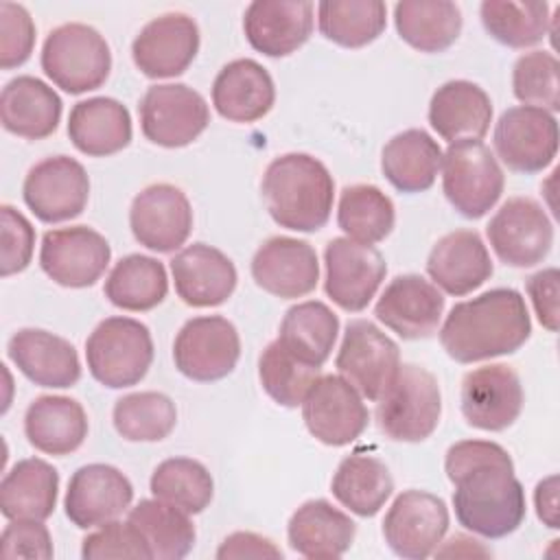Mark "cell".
<instances>
[{
    "label": "cell",
    "instance_id": "6da1fadb",
    "mask_svg": "<svg viewBox=\"0 0 560 560\" xmlns=\"http://www.w3.org/2000/svg\"><path fill=\"white\" fill-rule=\"evenodd\" d=\"M444 470L455 486L453 508L464 529L483 538H503L525 521V490L501 444L488 440L455 442L446 451Z\"/></svg>",
    "mask_w": 560,
    "mask_h": 560
},
{
    "label": "cell",
    "instance_id": "7a4b0ae2",
    "mask_svg": "<svg viewBox=\"0 0 560 560\" xmlns=\"http://www.w3.org/2000/svg\"><path fill=\"white\" fill-rule=\"evenodd\" d=\"M529 335L525 298L516 289L499 287L457 302L440 328V343L457 363H477L516 352Z\"/></svg>",
    "mask_w": 560,
    "mask_h": 560
},
{
    "label": "cell",
    "instance_id": "3957f363",
    "mask_svg": "<svg viewBox=\"0 0 560 560\" xmlns=\"http://www.w3.org/2000/svg\"><path fill=\"white\" fill-rule=\"evenodd\" d=\"M260 192L271 219L293 232H317L330 219L335 182L308 153H284L265 168Z\"/></svg>",
    "mask_w": 560,
    "mask_h": 560
},
{
    "label": "cell",
    "instance_id": "277c9868",
    "mask_svg": "<svg viewBox=\"0 0 560 560\" xmlns=\"http://www.w3.org/2000/svg\"><path fill=\"white\" fill-rule=\"evenodd\" d=\"M442 416L438 378L422 365L400 363L387 389L376 400V424L394 442L427 440Z\"/></svg>",
    "mask_w": 560,
    "mask_h": 560
},
{
    "label": "cell",
    "instance_id": "5b68a950",
    "mask_svg": "<svg viewBox=\"0 0 560 560\" xmlns=\"http://www.w3.org/2000/svg\"><path fill=\"white\" fill-rule=\"evenodd\" d=\"M42 70L63 92L83 94L107 81L112 50L94 26L68 22L52 28L44 39Z\"/></svg>",
    "mask_w": 560,
    "mask_h": 560
},
{
    "label": "cell",
    "instance_id": "8992f818",
    "mask_svg": "<svg viewBox=\"0 0 560 560\" xmlns=\"http://www.w3.org/2000/svg\"><path fill=\"white\" fill-rule=\"evenodd\" d=\"M90 374L109 389L140 383L153 363L149 328L133 317L103 319L85 341Z\"/></svg>",
    "mask_w": 560,
    "mask_h": 560
},
{
    "label": "cell",
    "instance_id": "52a82bcc",
    "mask_svg": "<svg viewBox=\"0 0 560 560\" xmlns=\"http://www.w3.org/2000/svg\"><path fill=\"white\" fill-rule=\"evenodd\" d=\"M440 168L444 197L466 219H481L503 195V171L481 140L451 142Z\"/></svg>",
    "mask_w": 560,
    "mask_h": 560
},
{
    "label": "cell",
    "instance_id": "ba28073f",
    "mask_svg": "<svg viewBox=\"0 0 560 560\" xmlns=\"http://www.w3.org/2000/svg\"><path fill=\"white\" fill-rule=\"evenodd\" d=\"M140 127L149 142L179 149L195 142L210 122L206 98L184 83L151 85L140 105Z\"/></svg>",
    "mask_w": 560,
    "mask_h": 560
},
{
    "label": "cell",
    "instance_id": "9c48e42d",
    "mask_svg": "<svg viewBox=\"0 0 560 560\" xmlns=\"http://www.w3.org/2000/svg\"><path fill=\"white\" fill-rule=\"evenodd\" d=\"M241 337L236 326L221 315L188 319L175 341V368L190 381L212 383L225 378L238 363Z\"/></svg>",
    "mask_w": 560,
    "mask_h": 560
},
{
    "label": "cell",
    "instance_id": "30bf717a",
    "mask_svg": "<svg viewBox=\"0 0 560 560\" xmlns=\"http://www.w3.org/2000/svg\"><path fill=\"white\" fill-rule=\"evenodd\" d=\"M486 236L501 262L525 269L551 252L553 223L536 199L512 197L488 221Z\"/></svg>",
    "mask_w": 560,
    "mask_h": 560
},
{
    "label": "cell",
    "instance_id": "8fae6325",
    "mask_svg": "<svg viewBox=\"0 0 560 560\" xmlns=\"http://www.w3.org/2000/svg\"><path fill=\"white\" fill-rule=\"evenodd\" d=\"M335 365L363 398L378 400L400 368L398 343L370 319H352L346 326Z\"/></svg>",
    "mask_w": 560,
    "mask_h": 560
},
{
    "label": "cell",
    "instance_id": "7c38bea8",
    "mask_svg": "<svg viewBox=\"0 0 560 560\" xmlns=\"http://www.w3.org/2000/svg\"><path fill=\"white\" fill-rule=\"evenodd\" d=\"M497 158L514 173H540L558 153V120L551 112L529 105L505 109L492 133Z\"/></svg>",
    "mask_w": 560,
    "mask_h": 560
},
{
    "label": "cell",
    "instance_id": "4fadbf2b",
    "mask_svg": "<svg viewBox=\"0 0 560 560\" xmlns=\"http://www.w3.org/2000/svg\"><path fill=\"white\" fill-rule=\"evenodd\" d=\"M22 197L39 221H70L88 206L90 177L74 158L50 155L31 166L22 184Z\"/></svg>",
    "mask_w": 560,
    "mask_h": 560
},
{
    "label": "cell",
    "instance_id": "5bb4252c",
    "mask_svg": "<svg viewBox=\"0 0 560 560\" xmlns=\"http://www.w3.org/2000/svg\"><path fill=\"white\" fill-rule=\"evenodd\" d=\"M324 289L326 295L343 311H363L385 280L387 265L374 245L337 236L324 249Z\"/></svg>",
    "mask_w": 560,
    "mask_h": 560
},
{
    "label": "cell",
    "instance_id": "9a60e30c",
    "mask_svg": "<svg viewBox=\"0 0 560 560\" xmlns=\"http://www.w3.org/2000/svg\"><path fill=\"white\" fill-rule=\"evenodd\" d=\"M308 433L326 446H346L368 427L370 413L361 394L341 376H319L302 400Z\"/></svg>",
    "mask_w": 560,
    "mask_h": 560
},
{
    "label": "cell",
    "instance_id": "2e32d148",
    "mask_svg": "<svg viewBox=\"0 0 560 560\" xmlns=\"http://www.w3.org/2000/svg\"><path fill=\"white\" fill-rule=\"evenodd\" d=\"M446 529V503L424 490L400 492L383 518L387 547L407 560L429 558L440 547Z\"/></svg>",
    "mask_w": 560,
    "mask_h": 560
},
{
    "label": "cell",
    "instance_id": "e0dca14e",
    "mask_svg": "<svg viewBox=\"0 0 560 560\" xmlns=\"http://www.w3.org/2000/svg\"><path fill=\"white\" fill-rule=\"evenodd\" d=\"M109 258L107 238L88 225L57 228L42 236L39 265L50 280L68 289L92 287L105 273Z\"/></svg>",
    "mask_w": 560,
    "mask_h": 560
},
{
    "label": "cell",
    "instance_id": "ac0fdd59",
    "mask_svg": "<svg viewBox=\"0 0 560 560\" xmlns=\"http://www.w3.org/2000/svg\"><path fill=\"white\" fill-rule=\"evenodd\" d=\"M199 26L179 11L147 22L131 44L136 68L149 79H171L188 70L199 52Z\"/></svg>",
    "mask_w": 560,
    "mask_h": 560
},
{
    "label": "cell",
    "instance_id": "d6986e66",
    "mask_svg": "<svg viewBox=\"0 0 560 560\" xmlns=\"http://www.w3.org/2000/svg\"><path fill=\"white\" fill-rule=\"evenodd\" d=\"M133 238L160 254L179 249L192 230V208L182 188L173 184H151L142 188L129 208Z\"/></svg>",
    "mask_w": 560,
    "mask_h": 560
},
{
    "label": "cell",
    "instance_id": "ffe728a7",
    "mask_svg": "<svg viewBox=\"0 0 560 560\" xmlns=\"http://www.w3.org/2000/svg\"><path fill=\"white\" fill-rule=\"evenodd\" d=\"M523 400L521 378L505 363L475 368L462 378V416L475 429L503 431L512 427L521 416Z\"/></svg>",
    "mask_w": 560,
    "mask_h": 560
},
{
    "label": "cell",
    "instance_id": "44dd1931",
    "mask_svg": "<svg viewBox=\"0 0 560 560\" xmlns=\"http://www.w3.org/2000/svg\"><path fill=\"white\" fill-rule=\"evenodd\" d=\"M133 499L131 481L109 464H88L72 472L63 499L66 516L81 529L116 521Z\"/></svg>",
    "mask_w": 560,
    "mask_h": 560
},
{
    "label": "cell",
    "instance_id": "7402d4cb",
    "mask_svg": "<svg viewBox=\"0 0 560 560\" xmlns=\"http://www.w3.org/2000/svg\"><path fill=\"white\" fill-rule=\"evenodd\" d=\"M444 313V295L418 273L396 276L381 293L374 315L402 339L431 337Z\"/></svg>",
    "mask_w": 560,
    "mask_h": 560
},
{
    "label": "cell",
    "instance_id": "603a6c76",
    "mask_svg": "<svg viewBox=\"0 0 560 560\" xmlns=\"http://www.w3.org/2000/svg\"><path fill=\"white\" fill-rule=\"evenodd\" d=\"M252 278L262 291L282 300L308 295L319 282L317 254L306 241L271 236L252 258Z\"/></svg>",
    "mask_w": 560,
    "mask_h": 560
},
{
    "label": "cell",
    "instance_id": "cb8c5ba5",
    "mask_svg": "<svg viewBox=\"0 0 560 560\" xmlns=\"http://www.w3.org/2000/svg\"><path fill=\"white\" fill-rule=\"evenodd\" d=\"M313 11L306 0H254L243 13L245 39L267 57H287L311 37Z\"/></svg>",
    "mask_w": 560,
    "mask_h": 560
},
{
    "label": "cell",
    "instance_id": "d4e9b609",
    "mask_svg": "<svg viewBox=\"0 0 560 560\" xmlns=\"http://www.w3.org/2000/svg\"><path fill=\"white\" fill-rule=\"evenodd\" d=\"M175 291L184 304L195 308L219 306L236 289V267L217 247L192 243L171 260Z\"/></svg>",
    "mask_w": 560,
    "mask_h": 560
},
{
    "label": "cell",
    "instance_id": "484cf974",
    "mask_svg": "<svg viewBox=\"0 0 560 560\" xmlns=\"http://www.w3.org/2000/svg\"><path fill=\"white\" fill-rule=\"evenodd\" d=\"M15 368L39 387H72L81 378V363L74 346L42 328H20L7 343Z\"/></svg>",
    "mask_w": 560,
    "mask_h": 560
},
{
    "label": "cell",
    "instance_id": "4316f807",
    "mask_svg": "<svg viewBox=\"0 0 560 560\" xmlns=\"http://www.w3.org/2000/svg\"><path fill=\"white\" fill-rule=\"evenodd\" d=\"M427 273L444 293L459 298L492 276V258L475 230H455L431 247Z\"/></svg>",
    "mask_w": 560,
    "mask_h": 560
},
{
    "label": "cell",
    "instance_id": "83f0119b",
    "mask_svg": "<svg viewBox=\"0 0 560 560\" xmlns=\"http://www.w3.org/2000/svg\"><path fill=\"white\" fill-rule=\"evenodd\" d=\"M273 101V79L254 59H234L214 77L212 105L230 122H256L271 112Z\"/></svg>",
    "mask_w": 560,
    "mask_h": 560
},
{
    "label": "cell",
    "instance_id": "f1b7e54d",
    "mask_svg": "<svg viewBox=\"0 0 560 560\" xmlns=\"http://www.w3.org/2000/svg\"><path fill=\"white\" fill-rule=\"evenodd\" d=\"M429 122L448 144L481 140L492 122V101L486 90L472 81H446L431 96Z\"/></svg>",
    "mask_w": 560,
    "mask_h": 560
},
{
    "label": "cell",
    "instance_id": "f546056e",
    "mask_svg": "<svg viewBox=\"0 0 560 560\" xmlns=\"http://www.w3.org/2000/svg\"><path fill=\"white\" fill-rule=\"evenodd\" d=\"M289 545L304 558H339L357 536L354 521L326 499L304 501L289 518Z\"/></svg>",
    "mask_w": 560,
    "mask_h": 560
},
{
    "label": "cell",
    "instance_id": "4dcf8cb0",
    "mask_svg": "<svg viewBox=\"0 0 560 560\" xmlns=\"http://www.w3.org/2000/svg\"><path fill=\"white\" fill-rule=\"evenodd\" d=\"M2 127L26 140H42L57 131L61 120V98L42 79L20 74L0 94Z\"/></svg>",
    "mask_w": 560,
    "mask_h": 560
},
{
    "label": "cell",
    "instance_id": "1f68e13d",
    "mask_svg": "<svg viewBox=\"0 0 560 560\" xmlns=\"http://www.w3.org/2000/svg\"><path fill=\"white\" fill-rule=\"evenodd\" d=\"M129 109L109 96H92L79 101L68 116V138L90 155L105 158L122 151L131 142Z\"/></svg>",
    "mask_w": 560,
    "mask_h": 560
},
{
    "label": "cell",
    "instance_id": "d6a6232c",
    "mask_svg": "<svg viewBox=\"0 0 560 560\" xmlns=\"http://www.w3.org/2000/svg\"><path fill=\"white\" fill-rule=\"evenodd\" d=\"M24 433L46 455H70L88 438V416L70 396H37L26 407Z\"/></svg>",
    "mask_w": 560,
    "mask_h": 560
},
{
    "label": "cell",
    "instance_id": "836d02e7",
    "mask_svg": "<svg viewBox=\"0 0 560 560\" xmlns=\"http://www.w3.org/2000/svg\"><path fill=\"white\" fill-rule=\"evenodd\" d=\"M59 472L52 464L28 457L4 472L0 483V512L9 521H46L57 505Z\"/></svg>",
    "mask_w": 560,
    "mask_h": 560
},
{
    "label": "cell",
    "instance_id": "e575fe53",
    "mask_svg": "<svg viewBox=\"0 0 560 560\" xmlns=\"http://www.w3.org/2000/svg\"><path fill=\"white\" fill-rule=\"evenodd\" d=\"M440 166L442 149L424 129H405L383 147L381 171L400 192L429 190Z\"/></svg>",
    "mask_w": 560,
    "mask_h": 560
},
{
    "label": "cell",
    "instance_id": "d590c367",
    "mask_svg": "<svg viewBox=\"0 0 560 560\" xmlns=\"http://www.w3.org/2000/svg\"><path fill=\"white\" fill-rule=\"evenodd\" d=\"M402 42L420 52H442L462 33V9L448 0H402L394 7Z\"/></svg>",
    "mask_w": 560,
    "mask_h": 560
},
{
    "label": "cell",
    "instance_id": "8d00e7d4",
    "mask_svg": "<svg viewBox=\"0 0 560 560\" xmlns=\"http://www.w3.org/2000/svg\"><path fill=\"white\" fill-rule=\"evenodd\" d=\"M339 317L317 300L291 306L278 330V341L300 361L322 368L337 341Z\"/></svg>",
    "mask_w": 560,
    "mask_h": 560
},
{
    "label": "cell",
    "instance_id": "74e56055",
    "mask_svg": "<svg viewBox=\"0 0 560 560\" xmlns=\"http://www.w3.org/2000/svg\"><path fill=\"white\" fill-rule=\"evenodd\" d=\"M332 497L359 516H374L394 492L389 468L372 455L343 457L330 481Z\"/></svg>",
    "mask_w": 560,
    "mask_h": 560
},
{
    "label": "cell",
    "instance_id": "f35d334b",
    "mask_svg": "<svg viewBox=\"0 0 560 560\" xmlns=\"http://www.w3.org/2000/svg\"><path fill=\"white\" fill-rule=\"evenodd\" d=\"M103 293L122 311H151L162 304L168 293L166 269L158 258L129 254L112 267Z\"/></svg>",
    "mask_w": 560,
    "mask_h": 560
},
{
    "label": "cell",
    "instance_id": "ab89813d",
    "mask_svg": "<svg viewBox=\"0 0 560 560\" xmlns=\"http://www.w3.org/2000/svg\"><path fill=\"white\" fill-rule=\"evenodd\" d=\"M133 523L144 536L151 556L158 560L186 558L195 545V525L188 514L166 501L144 499L129 510Z\"/></svg>",
    "mask_w": 560,
    "mask_h": 560
},
{
    "label": "cell",
    "instance_id": "60d3db41",
    "mask_svg": "<svg viewBox=\"0 0 560 560\" xmlns=\"http://www.w3.org/2000/svg\"><path fill=\"white\" fill-rule=\"evenodd\" d=\"M396 212L392 199L374 184H352L341 190L337 225L357 243L376 245L394 230Z\"/></svg>",
    "mask_w": 560,
    "mask_h": 560
},
{
    "label": "cell",
    "instance_id": "b9f144b4",
    "mask_svg": "<svg viewBox=\"0 0 560 560\" xmlns=\"http://www.w3.org/2000/svg\"><path fill=\"white\" fill-rule=\"evenodd\" d=\"M319 33L343 46L372 44L387 24V7L381 0H326L317 4Z\"/></svg>",
    "mask_w": 560,
    "mask_h": 560
},
{
    "label": "cell",
    "instance_id": "7bdbcfd3",
    "mask_svg": "<svg viewBox=\"0 0 560 560\" xmlns=\"http://www.w3.org/2000/svg\"><path fill=\"white\" fill-rule=\"evenodd\" d=\"M486 33L503 46L529 48L549 33L547 2H514V0H483L479 7Z\"/></svg>",
    "mask_w": 560,
    "mask_h": 560
},
{
    "label": "cell",
    "instance_id": "ee69618b",
    "mask_svg": "<svg viewBox=\"0 0 560 560\" xmlns=\"http://www.w3.org/2000/svg\"><path fill=\"white\" fill-rule=\"evenodd\" d=\"M151 492L186 514L203 512L214 494V481L208 468L190 457H168L151 475Z\"/></svg>",
    "mask_w": 560,
    "mask_h": 560
},
{
    "label": "cell",
    "instance_id": "f6af8a7d",
    "mask_svg": "<svg viewBox=\"0 0 560 560\" xmlns=\"http://www.w3.org/2000/svg\"><path fill=\"white\" fill-rule=\"evenodd\" d=\"M112 420L129 442H160L175 429L177 409L162 392H133L116 400Z\"/></svg>",
    "mask_w": 560,
    "mask_h": 560
},
{
    "label": "cell",
    "instance_id": "bcb514c9",
    "mask_svg": "<svg viewBox=\"0 0 560 560\" xmlns=\"http://www.w3.org/2000/svg\"><path fill=\"white\" fill-rule=\"evenodd\" d=\"M322 368L293 357L278 339L271 341L258 359V378L269 398L282 407L302 405L311 385L322 376Z\"/></svg>",
    "mask_w": 560,
    "mask_h": 560
},
{
    "label": "cell",
    "instance_id": "7dc6e473",
    "mask_svg": "<svg viewBox=\"0 0 560 560\" xmlns=\"http://www.w3.org/2000/svg\"><path fill=\"white\" fill-rule=\"evenodd\" d=\"M560 63L549 50H532L516 59L512 68L514 96L529 107L545 112L560 109Z\"/></svg>",
    "mask_w": 560,
    "mask_h": 560
},
{
    "label": "cell",
    "instance_id": "c3c4849f",
    "mask_svg": "<svg viewBox=\"0 0 560 560\" xmlns=\"http://www.w3.org/2000/svg\"><path fill=\"white\" fill-rule=\"evenodd\" d=\"M81 556L85 560H107V558H153L151 549L133 523L109 521L98 525L96 532L83 538Z\"/></svg>",
    "mask_w": 560,
    "mask_h": 560
},
{
    "label": "cell",
    "instance_id": "681fc988",
    "mask_svg": "<svg viewBox=\"0 0 560 560\" xmlns=\"http://www.w3.org/2000/svg\"><path fill=\"white\" fill-rule=\"evenodd\" d=\"M35 46V24L31 13L15 2H0V68L22 66Z\"/></svg>",
    "mask_w": 560,
    "mask_h": 560
},
{
    "label": "cell",
    "instance_id": "f907efd6",
    "mask_svg": "<svg viewBox=\"0 0 560 560\" xmlns=\"http://www.w3.org/2000/svg\"><path fill=\"white\" fill-rule=\"evenodd\" d=\"M0 219H2L0 273L2 278H9L28 267L33 258V247H35V230L31 221L9 203L0 208Z\"/></svg>",
    "mask_w": 560,
    "mask_h": 560
},
{
    "label": "cell",
    "instance_id": "816d5d0a",
    "mask_svg": "<svg viewBox=\"0 0 560 560\" xmlns=\"http://www.w3.org/2000/svg\"><path fill=\"white\" fill-rule=\"evenodd\" d=\"M0 556L7 560L52 558V538L48 527L42 521H28V518L11 521L0 536Z\"/></svg>",
    "mask_w": 560,
    "mask_h": 560
},
{
    "label": "cell",
    "instance_id": "f5cc1de1",
    "mask_svg": "<svg viewBox=\"0 0 560 560\" xmlns=\"http://www.w3.org/2000/svg\"><path fill=\"white\" fill-rule=\"evenodd\" d=\"M558 282L560 273L556 267H547L527 278V293L534 304L536 317L549 332L558 330Z\"/></svg>",
    "mask_w": 560,
    "mask_h": 560
},
{
    "label": "cell",
    "instance_id": "db71d44e",
    "mask_svg": "<svg viewBox=\"0 0 560 560\" xmlns=\"http://www.w3.org/2000/svg\"><path fill=\"white\" fill-rule=\"evenodd\" d=\"M219 560L232 558H282V551L273 540L254 532H234L217 549Z\"/></svg>",
    "mask_w": 560,
    "mask_h": 560
},
{
    "label": "cell",
    "instance_id": "11a10c76",
    "mask_svg": "<svg viewBox=\"0 0 560 560\" xmlns=\"http://www.w3.org/2000/svg\"><path fill=\"white\" fill-rule=\"evenodd\" d=\"M534 503H536L538 518L547 527L558 529V475H549L536 486Z\"/></svg>",
    "mask_w": 560,
    "mask_h": 560
},
{
    "label": "cell",
    "instance_id": "9f6ffc18",
    "mask_svg": "<svg viewBox=\"0 0 560 560\" xmlns=\"http://www.w3.org/2000/svg\"><path fill=\"white\" fill-rule=\"evenodd\" d=\"M435 556H490L488 549L479 545V540L468 538V536H453L446 540V547L435 549Z\"/></svg>",
    "mask_w": 560,
    "mask_h": 560
}]
</instances>
